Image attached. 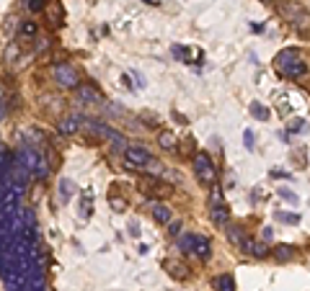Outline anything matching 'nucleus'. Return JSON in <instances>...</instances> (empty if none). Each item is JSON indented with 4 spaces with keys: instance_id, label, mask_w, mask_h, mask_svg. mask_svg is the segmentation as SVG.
I'll return each instance as SVG.
<instances>
[{
    "instance_id": "393cba45",
    "label": "nucleus",
    "mask_w": 310,
    "mask_h": 291,
    "mask_svg": "<svg viewBox=\"0 0 310 291\" xmlns=\"http://www.w3.org/2000/svg\"><path fill=\"white\" fill-rule=\"evenodd\" d=\"M305 132V121L303 119H295L292 124H289V134H303Z\"/></svg>"
},
{
    "instance_id": "412c9836",
    "label": "nucleus",
    "mask_w": 310,
    "mask_h": 291,
    "mask_svg": "<svg viewBox=\"0 0 310 291\" xmlns=\"http://www.w3.org/2000/svg\"><path fill=\"white\" fill-rule=\"evenodd\" d=\"M248 111H251V116H254V119H261V121H266V119H269V111H266V106H261L258 101H254V103H251V108H248Z\"/></svg>"
},
{
    "instance_id": "b1692460",
    "label": "nucleus",
    "mask_w": 310,
    "mask_h": 291,
    "mask_svg": "<svg viewBox=\"0 0 310 291\" xmlns=\"http://www.w3.org/2000/svg\"><path fill=\"white\" fill-rule=\"evenodd\" d=\"M75 191V186L70 183V180L65 178V180H59V194H62V198H70V194Z\"/></svg>"
},
{
    "instance_id": "6e6552de",
    "label": "nucleus",
    "mask_w": 310,
    "mask_h": 291,
    "mask_svg": "<svg viewBox=\"0 0 310 291\" xmlns=\"http://www.w3.org/2000/svg\"><path fill=\"white\" fill-rule=\"evenodd\" d=\"M78 96H81V101L85 103H98V101H104V96H101V90H98L93 83H83V85H78Z\"/></svg>"
},
{
    "instance_id": "6ab92c4d",
    "label": "nucleus",
    "mask_w": 310,
    "mask_h": 291,
    "mask_svg": "<svg viewBox=\"0 0 310 291\" xmlns=\"http://www.w3.org/2000/svg\"><path fill=\"white\" fill-rule=\"evenodd\" d=\"M140 170H142V173H147L150 178H158V175H163V163H158V160L153 157L145 168H140Z\"/></svg>"
},
{
    "instance_id": "2f4dec72",
    "label": "nucleus",
    "mask_w": 310,
    "mask_h": 291,
    "mask_svg": "<svg viewBox=\"0 0 310 291\" xmlns=\"http://www.w3.org/2000/svg\"><path fill=\"white\" fill-rule=\"evenodd\" d=\"M129 235H132V237H140V227H137V224H129Z\"/></svg>"
},
{
    "instance_id": "bb28decb",
    "label": "nucleus",
    "mask_w": 310,
    "mask_h": 291,
    "mask_svg": "<svg viewBox=\"0 0 310 291\" xmlns=\"http://www.w3.org/2000/svg\"><path fill=\"white\" fill-rule=\"evenodd\" d=\"M243 142H246L248 149H254V132H251V129H246V132H243Z\"/></svg>"
},
{
    "instance_id": "9d476101",
    "label": "nucleus",
    "mask_w": 310,
    "mask_h": 291,
    "mask_svg": "<svg viewBox=\"0 0 310 291\" xmlns=\"http://www.w3.org/2000/svg\"><path fill=\"white\" fill-rule=\"evenodd\" d=\"M47 16H49V21H52L55 26H62L65 24V8L59 0H52V3L47 5Z\"/></svg>"
},
{
    "instance_id": "4be33fe9",
    "label": "nucleus",
    "mask_w": 310,
    "mask_h": 291,
    "mask_svg": "<svg viewBox=\"0 0 310 291\" xmlns=\"http://www.w3.org/2000/svg\"><path fill=\"white\" fill-rule=\"evenodd\" d=\"M215 286H217L220 291H235V284H233V276H220V278L215 281Z\"/></svg>"
},
{
    "instance_id": "ddd939ff",
    "label": "nucleus",
    "mask_w": 310,
    "mask_h": 291,
    "mask_svg": "<svg viewBox=\"0 0 310 291\" xmlns=\"http://www.w3.org/2000/svg\"><path fill=\"white\" fill-rule=\"evenodd\" d=\"M116 188H119V186H112V191H109V206H112L114 212L122 214V212H127V206H129V204H127V198L119 194Z\"/></svg>"
},
{
    "instance_id": "c756f323",
    "label": "nucleus",
    "mask_w": 310,
    "mask_h": 291,
    "mask_svg": "<svg viewBox=\"0 0 310 291\" xmlns=\"http://www.w3.org/2000/svg\"><path fill=\"white\" fill-rule=\"evenodd\" d=\"M5 57H8V59H16V57H18V49H16V47H11V49L5 52Z\"/></svg>"
},
{
    "instance_id": "7ed1b4c3",
    "label": "nucleus",
    "mask_w": 310,
    "mask_h": 291,
    "mask_svg": "<svg viewBox=\"0 0 310 291\" xmlns=\"http://www.w3.org/2000/svg\"><path fill=\"white\" fill-rule=\"evenodd\" d=\"M209 214H212V222L215 224H227V217H230V212H227V206H225V201H223V194H220V188H215L212 191V196H209Z\"/></svg>"
},
{
    "instance_id": "473e14b6",
    "label": "nucleus",
    "mask_w": 310,
    "mask_h": 291,
    "mask_svg": "<svg viewBox=\"0 0 310 291\" xmlns=\"http://www.w3.org/2000/svg\"><path fill=\"white\" fill-rule=\"evenodd\" d=\"M5 111H8V106H5V101H0V119L5 116Z\"/></svg>"
},
{
    "instance_id": "0eeeda50",
    "label": "nucleus",
    "mask_w": 310,
    "mask_h": 291,
    "mask_svg": "<svg viewBox=\"0 0 310 291\" xmlns=\"http://www.w3.org/2000/svg\"><path fill=\"white\" fill-rule=\"evenodd\" d=\"M300 59V52L297 49H282L277 57H274V67H277V73H284V70L292 65V62H297Z\"/></svg>"
},
{
    "instance_id": "7c9ffc66",
    "label": "nucleus",
    "mask_w": 310,
    "mask_h": 291,
    "mask_svg": "<svg viewBox=\"0 0 310 291\" xmlns=\"http://www.w3.org/2000/svg\"><path fill=\"white\" fill-rule=\"evenodd\" d=\"M168 232H171V235L176 237L178 232H181V224H178V222H176V224H171V229H168Z\"/></svg>"
},
{
    "instance_id": "f257e3e1",
    "label": "nucleus",
    "mask_w": 310,
    "mask_h": 291,
    "mask_svg": "<svg viewBox=\"0 0 310 291\" xmlns=\"http://www.w3.org/2000/svg\"><path fill=\"white\" fill-rule=\"evenodd\" d=\"M194 175H197L199 183L215 186V180H217V168H215L212 157H209L207 152H197V155H194Z\"/></svg>"
},
{
    "instance_id": "9b49d317",
    "label": "nucleus",
    "mask_w": 310,
    "mask_h": 291,
    "mask_svg": "<svg viewBox=\"0 0 310 291\" xmlns=\"http://www.w3.org/2000/svg\"><path fill=\"white\" fill-rule=\"evenodd\" d=\"M282 13H284V16H287V18H289V21H292L297 28L308 24V13H305V11H300L297 5H284V8H282Z\"/></svg>"
},
{
    "instance_id": "1a4fd4ad",
    "label": "nucleus",
    "mask_w": 310,
    "mask_h": 291,
    "mask_svg": "<svg viewBox=\"0 0 310 291\" xmlns=\"http://www.w3.org/2000/svg\"><path fill=\"white\" fill-rule=\"evenodd\" d=\"M150 212H153V219L158 224H171V217H173V212L168 209L166 204H161V201H155L153 206H150Z\"/></svg>"
},
{
    "instance_id": "a211bd4d",
    "label": "nucleus",
    "mask_w": 310,
    "mask_h": 291,
    "mask_svg": "<svg viewBox=\"0 0 310 291\" xmlns=\"http://www.w3.org/2000/svg\"><path fill=\"white\" fill-rule=\"evenodd\" d=\"M158 145L171 152V149H176V145H178V142H176V134H171V132H161V134H158Z\"/></svg>"
},
{
    "instance_id": "72a5a7b5",
    "label": "nucleus",
    "mask_w": 310,
    "mask_h": 291,
    "mask_svg": "<svg viewBox=\"0 0 310 291\" xmlns=\"http://www.w3.org/2000/svg\"><path fill=\"white\" fill-rule=\"evenodd\" d=\"M264 240H272V227H264Z\"/></svg>"
},
{
    "instance_id": "2eb2a0df",
    "label": "nucleus",
    "mask_w": 310,
    "mask_h": 291,
    "mask_svg": "<svg viewBox=\"0 0 310 291\" xmlns=\"http://www.w3.org/2000/svg\"><path fill=\"white\" fill-rule=\"evenodd\" d=\"M227 240H230V242H233L238 250H241V247H243V242L248 240V235L243 232L241 227H230V229H227Z\"/></svg>"
},
{
    "instance_id": "f8f14e48",
    "label": "nucleus",
    "mask_w": 310,
    "mask_h": 291,
    "mask_svg": "<svg viewBox=\"0 0 310 291\" xmlns=\"http://www.w3.org/2000/svg\"><path fill=\"white\" fill-rule=\"evenodd\" d=\"M142 191H145V194H153V196H171V186L155 183V178H147L145 183H142Z\"/></svg>"
},
{
    "instance_id": "20e7f679",
    "label": "nucleus",
    "mask_w": 310,
    "mask_h": 291,
    "mask_svg": "<svg viewBox=\"0 0 310 291\" xmlns=\"http://www.w3.org/2000/svg\"><path fill=\"white\" fill-rule=\"evenodd\" d=\"M55 80L59 88H78L81 83H78V70L70 65V62H59L55 67Z\"/></svg>"
},
{
    "instance_id": "f03ea898",
    "label": "nucleus",
    "mask_w": 310,
    "mask_h": 291,
    "mask_svg": "<svg viewBox=\"0 0 310 291\" xmlns=\"http://www.w3.org/2000/svg\"><path fill=\"white\" fill-rule=\"evenodd\" d=\"M178 247H181L184 253H194V255H199L202 260H207L209 253H212V247H209V240H207L204 235H186V237H181Z\"/></svg>"
},
{
    "instance_id": "aec40b11",
    "label": "nucleus",
    "mask_w": 310,
    "mask_h": 291,
    "mask_svg": "<svg viewBox=\"0 0 310 291\" xmlns=\"http://www.w3.org/2000/svg\"><path fill=\"white\" fill-rule=\"evenodd\" d=\"M36 31H39V26H36L34 21H24L21 26H18V34H21L24 39H31V36H36Z\"/></svg>"
},
{
    "instance_id": "39448f33",
    "label": "nucleus",
    "mask_w": 310,
    "mask_h": 291,
    "mask_svg": "<svg viewBox=\"0 0 310 291\" xmlns=\"http://www.w3.org/2000/svg\"><path fill=\"white\" fill-rule=\"evenodd\" d=\"M124 160H127V165H129V168H132V165H135V168H145L153 157H150V152H147L145 147L127 145V147H124Z\"/></svg>"
},
{
    "instance_id": "4468645a",
    "label": "nucleus",
    "mask_w": 310,
    "mask_h": 291,
    "mask_svg": "<svg viewBox=\"0 0 310 291\" xmlns=\"http://www.w3.org/2000/svg\"><path fill=\"white\" fill-rule=\"evenodd\" d=\"M284 77H289V80H297V77H305L308 75V65L303 62V59H297V62H292L284 73H282Z\"/></svg>"
},
{
    "instance_id": "423d86ee",
    "label": "nucleus",
    "mask_w": 310,
    "mask_h": 291,
    "mask_svg": "<svg viewBox=\"0 0 310 291\" xmlns=\"http://www.w3.org/2000/svg\"><path fill=\"white\" fill-rule=\"evenodd\" d=\"M163 268H166L168 276H173V278H178V281H186V278H189V266L181 263V260L166 258V260H163Z\"/></svg>"
},
{
    "instance_id": "a878e982",
    "label": "nucleus",
    "mask_w": 310,
    "mask_h": 291,
    "mask_svg": "<svg viewBox=\"0 0 310 291\" xmlns=\"http://www.w3.org/2000/svg\"><path fill=\"white\" fill-rule=\"evenodd\" d=\"M279 196H282L284 201H289V204H297V196L292 194V191H287V188H279Z\"/></svg>"
},
{
    "instance_id": "dca6fc26",
    "label": "nucleus",
    "mask_w": 310,
    "mask_h": 291,
    "mask_svg": "<svg viewBox=\"0 0 310 291\" xmlns=\"http://www.w3.org/2000/svg\"><path fill=\"white\" fill-rule=\"evenodd\" d=\"M274 258L279 260V263H287V260L295 258V247L292 245H277L274 247Z\"/></svg>"
},
{
    "instance_id": "c85d7f7f",
    "label": "nucleus",
    "mask_w": 310,
    "mask_h": 291,
    "mask_svg": "<svg viewBox=\"0 0 310 291\" xmlns=\"http://www.w3.org/2000/svg\"><path fill=\"white\" fill-rule=\"evenodd\" d=\"M173 57H178V59H186V57H189L186 47H173Z\"/></svg>"
},
{
    "instance_id": "cd10ccee",
    "label": "nucleus",
    "mask_w": 310,
    "mask_h": 291,
    "mask_svg": "<svg viewBox=\"0 0 310 291\" xmlns=\"http://www.w3.org/2000/svg\"><path fill=\"white\" fill-rule=\"evenodd\" d=\"M91 214V194H85L83 196V217Z\"/></svg>"
},
{
    "instance_id": "5701e85b",
    "label": "nucleus",
    "mask_w": 310,
    "mask_h": 291,
    "mask_svg": "<svg viewBox=\"0 0 310 291\" xmlns=\"http://www.w3.org/2000/svg\"><path fill=\"white\" fill-rule=\"evenodd\" d=\"M277 222H284V224H297L300 222V214H287V212H277L274 214Z\"/></svg>"
},
{
    "instance_id": "f3484780",
    "label": "nucleus",
    "mask_w": 310,
    "mask_h": 291,
    "mask_svg": "<svg viewBox=\"0 0 310 291\" xmlns=\"http://www.w3.org/2000/svg\"><path fill=\"white\" fill-rule=\"evenodd\" d=\"M59 129H62L65 134H75L78 129H81V119H78V116H67V119H62Z\"/></svg>"
}]
</instances>
